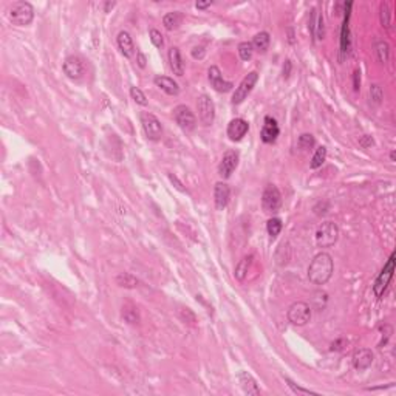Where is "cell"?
Returning a JSON list of instances; mask_svg holds the SVG:
<instances>
[{
	"label": "cell",
	"mask_w": 396,
	"mask_h": 396,
	"mask_svg": "<svg viewBox=\"0 0 396 396\" xmlns=\"http://www.w3.org/2000/svg\"><path fill=\"white\" fill-rule=\"evenodd\" d=\"M311 307L307 302H294L293 305H289L286 311V319L289 323L296 325V327H304L311 320Z\"/></svg>",
	"instance_id": "3"
},
{
	"label": "cell",
	"mask_w": 396,
	"mask_h": 396,
	"mask_svg": "<svg viewBox=\"0 0 396 396\" xmlns=\"http://www.w3.org/2000/svg\"><path fill=\"white\" fill-rule=\"evenodd\" d=\"M249 130V124L248 121H244L243 118H236V119H232L229 124H228V136L231 141H241V139L244 138V135L248 133Z\"/></svg>",
	"instance_id": "16"
},
{
	"label": "cell",
	"mask_w": 396,
	"mask_h": 396,
	"mask_svg": "<svg viewBox=\"0 0 396 396\" xmlns=\"http://www.w3.org/2000/svg\"><path fill=\"white\" fill-rule=\"evenodd\" d=\"M141 124H143V130H144L146 136L150 139V141H158V139H161L162 125L155 115L149 113V112L141 113Z\"/></svg>",
	"instance_id": "10"
},
{
	"label": "cell",
	"mask_w": 396,
	"mask_h": 396,
	"mask_svg": "<svg viewBox=\"0 0 396 396\" xmlns=\"http://www.w3.org/2000/svg\"><path fill=\"white\" fill-rule=\"evenodd\" d=\"M278 135H280V129H278L277 121L274 118H271V116H266L265 121H263L262 132H260L262 141L266 144H273V143H276Z\"/></svg>",
	"instance_id": "15"
},
{
	"label": "cell",
	"mask_w": 396,
	"mask_h": 396,
	"mask_svg": "<svg viewBox=\"0 0 396 396\" xmlns=\"http://www.w3.org/2000/svg\"><path fill=\"white\" fill-rule=\"evenodd\" d=\"M167 57H169V67L173 72V75L183 76L184 75V62H183L181 53H180V50L177 48V46H172V48H169Z\"/></svg>",
	"instance_id": "21"
},
{
	"label": "cell",
	"mask_w": 396,
	"mask_h": 396,
	"mask_svg": "<svg viewBox=\"0 0 396 396\" xmlns=\"http://www.w3.org/2000/svg\"><path fill=\"white\" fill-rule=\"evenodd\" d=\"M183 22V14L180 11H172V13H167L164 17H162V25H164L166 30L172 31L177 30Z\"/></svg>",
	"instance_id": "25"
},
{
	"label": "cell",
	"mask_w": 396,
	"mask_h": 396,
	"mask_svg": "<svg viewBox=\"0 0 396 396\" xmlns=\"http://www.w3.org/2000/svg\"><path fill=\"white\" fill-rule=\"evenodd\" d=\"M288 33H289V38H288V40H289V43H294V34H293V30H288Z\"/></svg>",
	"instance_id": "47"
},
{
	"label": "cell",
	"mask_w": 396,
	"mask_h": 396,
	"mask_svg": "<svg viewBox=\"0 0 396 396\" xmlns=\"http://www.w3.org/2000/svg\"><path fill=\"white\" fill-rule=\"evenodd\" d=\"M178 316L184 323H189V325H192V327L197 325V316L191 308H181L178 311Z\"/></svg>",
	"instance_id": "34"
},
{
	"label": "cell",
	"mask_w": 396,
	"mask_h": 396,
	"mask_svg": "<svg viewBox=\"0 0 396 396\" xmlns=\"http://www.w3.org/2000/svg\"><path fill=\"white\" fill-rule=\"evenodd\" d=\"M115 6V2H112V3H106V11H109L110 8H113Z\"/></svg>",
	"instance_id": "48"
},
{
	"label": "cell",
	"mask_w": 396,
	"mask_h": 396,
	"mask_svg": "<svg viewBox=\"0 0 396 396\" xmlns=\"http://www.w3.org/2000/svg\"><path fill=\"white\" fill-rule=\"evenodd\" d=\"M154 82H155V85H157L159 90H162V91H164L166 95H169V96H177L178 93H180V85H178L172 78H167V76H157V78L154 79Z\"/></svg>",
	"instance_id": "20"
},
{
	"label": "cell",
	"mask_w": 396,
	"mask_h": 396,
	"mask_svg": "<svg viewBox=\"0 0 396 396\" xmlns=\"http://www.w3.org/2000/svg\"><path fill=\"white\" fill-rule=\"evenodd\" d=\"M173 118H175V122L183 132H192L197 127V118L194 112L184 104H180V106L173 109Z\"/></svg>",
	"instance_id": "6"
},
{
	"label": "cell",
	"mask_w": 396,
	"mask_h": 396,
	"mask_svg": "<svg viewBox=\"0 0 396 396\" xmlns=\"http://www.w3.org/2000/svg\"><path fill=\"white\" fill-rule=\"evenodd\" d=\"M359 144L362 146L364 149H367V147H371V146H373L375 143H373V139H371V136H368V135H364L362 138L359 139Z\"/></svg>",
	"instance_id": "41"
},
{
	"label": "cell",
	"mask_w": 396,
	"mask_h": 396,
	"mask_svg": "<svg viewBox=\"0 0 396 396\" xmlns=\"http://www.w3.org/2000/svg\"><path fill=\"white\" fill-rule=\"evenodd\" d=\"M211 5H212L211 0H209V2H197V3H195L197 9H206V8H209Z\"/></svg>",
	"instance_id": "46"
},
{
	"label": "cell",
	"mask_w": 396,
	"mask_h": 396,
	"mask_svg": "<svg viewBox=\"0 0 396 396\" xmlns=\"http://www.w3.org/2000/svg\"><path fill=\"white\" fill-rule=\"evenodd\" d=\"M353 88H355V91H357L360 88V72L359 70H356V72L353 73Z\"/></svg>",
	"instance_id": "42"
},
{
	"label": "cell",
	"mask_w": 396,
	"mask_h": 396,
	"mask_svg": "<svg viewBox=\"0 0 396 396\" xmlns=\"http://www.w3.org/2000/svg\"><path fill=\"white\" fill-rule=\"evenodd\" d=\"M122 317H124V320L125 322H129V323H132V325H135V323H138L139 322V314H138V310L133 307V305H125V307H122Z\"/></svg>",
	"instance_id": "30"
},
{
	"label": "cell",
	"mask_w": 396,
	"mask_h": 396,
	"mask_svg": "<svg viewBox=\"0 0 396 396\" xmlns=\"http://www.w3.org/2000/svg\"><path fill=\"white\" fill-rule=\"evenodd\" d=\"M373 352L370 348H359L353 355V367L359 371L367 370L371 364H373Z\"/></svg>",
	"instance_id": "18"
},
{
	"label": "cell",
	"mask_w": 396,
	"mask_h": 396,
	"mask_svg": "<svg viewBox=\"0 0 396 396\" xmlns=\"http://www.w3.org/2000/svg\"><path fill=\"white\" fill-rule=\"evenodd\" d=\"M238 166V154L236 150H228V152L223 155L220 161V166H218V173L221 178H229L232 175V172H234Z\"/></svg>",
	"instance_id": "14"
},
{
	"label": "cell",
	"mask_w": 396,
	"mask_h": 396,
	"mask_svg": "<svg viewBox=\"0 0 396 396\" xmlns=\"http://www.w3.org/2000/svg\"><path fill=\"white\" fill-rule=\"evenodd\" d=\"M379 19H381V25L389 28L390 27V9L386 3L381 5V13H379Z\"/></svg>",
	"instance_id": "38"
},
{
	"label": "cell",
	"mask_w": 396,
	"mask_h": 396,
	"mask_svg": "<svg viewBox=\"0 0 396 396\" xmlns=\"http://www.w3.org/2000/svg\"><path fill=\"white\" fill-rule=\"evenodd\" d=\"M237 378H238V382H240L243 392L246 395H260V389L257 386V382H255V379L248 373V371H240Z\"/></svg>",
	"instance_id": "22"
},
{
	"label": "cell",
	"mask_w": 396,
	"mask_h": 396,
	"mask_svg": "<svg viewBox=\"0 0 396 396\" xmlns=\"http://www.w3.org/2000/svg\"><path fill=\"white\" fill-rule=\"evenodd\" d=\"M395 157H396V154H395V150H393V152L390 154V159H392V161H395Z\"/></svg>",
	"instance_id": "49"
},
{
	"label": "cell",
	"mask_w": 396,
	"mask_h": 396,
	"mask_svg": "<svg viewBox=\"0 0 396 396\" xmlns=\"http://www.w3.org/2000/svg\"><path fill=\"white\" fill-rule=\"evenodd\" d=\"M283 225H282V220L280 218H270L268 220V223H266V231H268V236H270L271 238H276L278 234H280V231H282Z\"/></svg>",
	"instance_id": "29"
},
{
	"label": "cell",
	"mask_w": 396,
	"mask_h": 396,
	"mask_svg": "<svg viewBox=\"0 0 396 396\" xmlns=\"http://www.w3.org/2000/svg\"><path fill=\"white\" fill-rule=\"evenodd\" d=\"M314 144H316V139H314L311 133H302L297 139V146L302 150H310L314 147Z\"/></svg>",
	"instance_id": "32"
},
{
	"label": "cell",
	"mask_w": 396,
	"mask_h": 396,
	"mask_svg": "<svg viewBox=\"0 0 396 396\" xmlns=\"http://www.w3.org/2000/svg\"><path fill=\"white\" fill-rule=\"evenodd\" d=\"M395 259H396V254L392 252L390 255V259L387 260V263L384 265V268L381 270V273L378 274L376 277V280L373 283V293L376 297H382L384 293H386V289L392 280V277H393V273H395Z\"/></svg>",
	"instance_id": "5"
},
{
	"label": "cell",
	"mask_w": 396,
	"mask_h": 396,
	"mask_svg": "<svg viewBox=\"0 0 396 396\" xmlns=\"http://www.w3.org/2000/svg\"><path fill=\"white\" fill-rule=\"evenodd\" d=\"M339 238V228L333 221H325L316 231V244L319 248H331Z\"/></svg>",
	"instance_id": "4"
},
{
	"label": "cell",
	"mask_w": 396,
	"mask_h": 396,
	"mask_svg": "<svg viewBox=\"0 0 396 396\" xmlns=\"http://www.w3.org/2000/svg\"><path fill=\"white\" fill-rule=\"evenodd\" d=\"M138 283H139L138 278L135 276L129 274V273H122L119 276H116V285L121 286V288H129V289H132V288H136Z\"/></svg>",
	"instance_id": "26"
},
{
	"label": "cell",
	"mask_w": 396,
	"mask_h": 396,
	"mask_svg": "<svg viewBox=\"0 0 396 396\" xmlns=\"http://www.w3.org/2000/svg\"><path fill=\"white\" fill-rule=\"evenodd\" d=\"M327 159V147H319L316 152H314L313 158H311V162H310V167L311 169H319L322 167V164Z\"/></svg>",
	"instance_id": "28"
},
{
	"label": "cell",
	"mask_w": 396,
	"mask_h": 396,
	"mask_svg": "<svg viewBox=\"0 0 396 396\" xmlns=\"http://www.w3.org/2000/svg\"><path fill=\"white\" fill-rule=\"evenodd\" d=\"M262 204L266 212H276L280 209L282 206V194L277 189V186L274 184H268L263 195H262Z\"/></svg>",
	"instance_id": "11"
},
{
	"label": "cell",
	"mask_w": 396,
	"mask_h": 396,
	"mask_svg": "<svg viewBox=\"0 0 396 396\" xmlns=\"http://www.w3.org/2000/svg\"><path fill=\"white\" fill-rule=\"evenodd\" d=\"M344 22L341 28V57L347 56L350 51V16H352V2L344 3Z\"/></svg>",
	"instance_id": "12"
},
{
	"label": "cell",
	"mask_w": 396,
	"mask_h": 396,
	"mask_svg": "<svg viewBox=\"0 0 396 396\" xmlns=\"http://www.w3.org/2000/svg\"><path fill=\"white\" fill-rule=\"evenodd\" d=\"M370 98H371V102H373L375 106H379V104L382 102L384 91H382V88L378 84H373V85L370 87Z\"/></svg>",
	"instance_id": "36"
},
{
	"label": "cell",
	"mask_w": 396,
	"mask_h": 396,
	"mask_svg": "<svg viewBox=\"0 0 396 396\" xmlns=\"http://www.w3.org/2000/svg\"><path fill=\"white\" fill-rule=\"evenodd\" d=\"M116 43H118V48L119 51L122 53L124 57H133L135 54V43H133V39L130 36V33L127 31H119L118 38H116Z\"/></svg>",
	"instance_id": "19"
},
{
	"label": "cell",
	"mask_w": 396,
	"mask_h": 396,
	"mask_svg": "<svg viewBox=\"0 0 396 396\" xmlns=\"http://www.w3.org/2000/svg\"><path fill=\"white\" fill-rule=\"evenodd\" d=\"M313 38L316 40H322L325 38V20H323V16L319 14V13H317V17H316V23H314Z\"/></svg>",
	"instance_id": "31"
},
{
	"label": "cell",
	"mask_w": 396,
	"mask_h": 396,
	"mask_svg": "<svg viewBox=\"0 0 396 396\" xmlns=\"http://www.w3.org/2000/svg\"><path fill=\"white\" fill-rule=\"evenodd\" d=\"M376 56L381 64H386L390 57V45L386 42V40H378L376 42Z\"/></svg>",
	"instance_id": "27"
},
{
	"label": "cell",
	"mask_w": 396,
	"mask_h": 396,
	"mask_svg": "<svg viewBox=\"0 0 396 396\" xmlns=\"http://www.w3.org/2000/svg\"><path fill=\"white\" fill-rule=\"evenodd\" d=\"M344 344H345L344 339H337L336 342L331 344V350H333V352H339V350H342V348H344L342 345H344Z\"/></svg>",
	"instance_id": "43"
},
{
	"label": "cell",
	"mask_w": 396,
	"mask_h": 396,
	"mask_svg": "<svg viewBox=\"0 0 396 396\" xmlns=\"http://www.w3.org/2000/svg\"><path fill=\"white\" fill-rule=\"evenodd\" d=\"M9 20L17 27H27L34 19V8L30 2H14L8 9Z\"/></svg>",
	"instance_id": "2"
},
{
	"label": "cell",
	"mask_w": 396,
	"mask_h": 396,
	"mask_svg": "<svg viewBox=\"0 0 396 396\" xmlns=\"http://www.w3.org/2000/svg\"><path fill=\"white\" fill-rule=\"evenodd\" d=\"M291 68H293V65H291V61H285V65H283V78H289L291 75Z\"/></svg>",
	"instance_id": "44"
},
{
	"label": "cell",
	"mask_w": 396,
	"mask_h": 396,
	"mask_svg": "<svg viewBox=\"0 0 396 396\" xmlns=\"http://www.w3.org/2000/svg\"><path fill=\"white\" fill-rule=\"evenodd\" d=\"M191 54H192L194 59H198V61H200V59H203V57H204L206 50H204V46H195V48H192Z\"/></svg>",
	"instance_id": "40"
},
{
	"label": "cell",
	"mask_w": 396,
	"mask_h": 396,
	"mask_svg": "<svg viewBox=\"0 0 396 396\" xmlns=\"http://www.w3.org/2000/svg\"><path fill=\"white\" fill-rule=\"evenodd\" d=\"M62 70H64L67 78L73 79V80H79L85 75V62L80 56L72 54V56L65 57V61L62 64Z\"/></svg>",
	"instance_id": "8"
},
{
	"label": "cell",
	"mask_w": 396,
	"mask_h": 396,
	"mask_svg": "<svg viewBox=\"0 0 396 396\" xmlns=\"http://www.w3.org/2000/svg\"><path fill=\"white\" fill-rule=\"evenodd\" d=\"M270 42H271L270 33H268V31H260V33L255 34L251 43H252V46H254V50L265 53L268 48H270Z\"/></svg>",
	"instance_id": "23"
},
{
	"label": "cell",
	"mask_w": 396,
	"mask_h": 396,
	"mask_svg": "<svg viewBox=\"0 0 396 396\" xmlns=\"http://www.w3.org/2000/svg\"><path fill=\"white\" fill-rule=\"evenodd\" d=\"M252 255H246V257H243L238 263H237V266H236V271H234V276H236V278L238 282H243L244 278H246V276H248V271H249V268H251V265H252Z\"/></svg>",
	"instance_id": "24"
},
{
	"label": "cell",
	"mask_w": 396,
	"mask_h": 396,
	"mask_svg": "<svg viewBox=\"0 0 396 396\" xmlns=\"http://www.w3.org/2000/svg\"><path fill=\"white\" fill-rule=\"evenodd\" d=\"M197 109H198V118L201 124L209 127L215 121V104L207 95H201L197 99Z\"/></svg>",
	"instance_id": "7"
},
{
	"label": "cell",
	"mask_w": 396,
	"mask_h": 396,
	"mask_svg": "<svg viewBox=\"0 0 396 396\" xmlns=\"http://www.w3.org/2000/svg\"><path fill=\"white\" fill-rule=\"evenodd\" d=\"M285 382L289 386V389L293 390L294 393H297V395H317L316 392H313V390H310V389H304V387L297 386V384L293 382L289 378H285Z\"/></svg>",
	"instance_id": "37"
},
{
	"label": "cell",
	"mask_w": 396,
	"mask_h": 396,
	"mask_svg": "<svg viewBox=\"0 0 396 396\" xmlns=\"http://www.w3.org/2000/svg\"><path fill=\"white\" fill-rule=\"evenodd\" d=\"M130 96H132V99H133L136 104H139V106H143V107H146L147 104H149L146 95H144V93H143L141 90H139L138 87H130Z\"/></svg>",
	"instance_id": "35"
},
{
	"label": "cell",
	"mask_w": 396,
	"mask_h": 396,
	"mask_svg": "<svg viewBox=\"0 0 396 396\" xmlns=\"http://www.w3.org/2000/svg\"><path fill=\"white\" fill-rule=\"evenodd\" d=\"M334 271V262L333 257L328 252H319L314 255L308 266V278L313 285H325L327 283Z\"/></svg>",
	"instance_id": "1"
},
{
	"label": "cell",
	"mask_w": 396,
	"mask_h": 396,
	"mask_svg": "<svg viewBox=\"0 0 396 396\" xmlns=\"http://www.w3.org/2000/svg\"><path fill=\"white\" fill-rule=\"evenodd\" d=\"M229 200H231V188L229 186L223 181L215 183V186H214L215 207L218 209V211H223V209L229 204Z\"/></svg>",
	"instance_id": "17"
},
{
	"label": "cell",
	"mask_w": 396,
	"mask_h": 396,
	"mask_svg": "<svg viewBox=\"0 0 396 396\" xmlns=\"http://www.w3.org/2000/svg\"><path fill=\"white\" fill-rule=\"evenodd\" d=\"M136 57H138V65L141 67V68H144L146 67V62H147V59H146V56L141 53V51H138V54H136Z\"/></svg>",
	"instance_id": "45"
},
{
	"label": "cell",
	"mask_w": 396,
	"mask_h": 396,
	"mask_svg": "<svg viewBox=\"0 0 396 396\" xmlns=\"http://www.w3.org/2000/svg\"><path fill=\"white\" fill-rule=\"evenodd\" d=\"M254 54V46L251 42H241L238 43V56L241 61H249Z\"/></svg>",
	"instance_id": "33"
},
{
	"label": "cell",
	"mask_w": 396,
	"mask_h": 396,
	"mask_svg": "<svg viewBox=\"0 0 396 396\" xmlns=\"http://www.w3.org/2000/svg\"><path fill=\"white\" fill-rule=\"evenodd\" d=\"M149 36H150V40H152V43L157 46V48H161V46L164 45V39H162V34H161L158 30L152 28V30L149 31Z\"/></svg>",
	"instance_id": "39"
},
{
	"label": "cell",
	"mask_w": 396,
	"mask_h": 396,
	"mask_svg": "<svg viewBox=\"0 0 396 396\" xmlns=\"http://www.w3.org/2000/svg\"><path fill=\"white\" fill-rule=\"evenodd\" d=\"M207 79H209V82H211L212 88L218 93H228L231 91L232 88H234V84L229 82V80H225L223 76H221V72H220V68L212 65V67H209L207 70Z\"/></svg>",
	"instance_id": "13"
},
{
	"label": "cell",
	"mask_w": 396,
	"mask_h": 396,
	"mask_svg": "<svg viewBox=\"0 0 396 396\" xmlns=\"http://www.w3.org/2000/svg\"><path fill=\"white\" fill-rule=\"evenodd\" d=\"M257 80H259L257 72H251L244 76L243 80L238 84V87L236 88L234 95H232V104H234V106H238V104H241L244 99H246L248 95L252 91V88L255 87V84H257Z\"/></svg>",
	"instance_id": "9"
}]
</instances>
